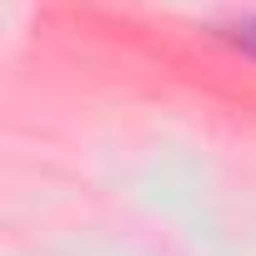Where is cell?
<instances>
[{"mask_svg":"<svg viewBox=\"0 0 256 256\" xmlns=\"http://www.w3.org/2000/svg\"><path fill=\"white\" fill-rule=\"evenodd\" d=\"M231 40H236L241 50H251V56H256V20H241V26L231 30Z\"/></svg>","mask_w":256,"mask_h":256,"instance_id":"cell-1","label":"cell"}]
</instances>
